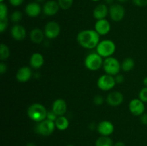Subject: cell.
Masks as SVG:
<instances>
[{
  "label": "cell",
  "mask_w": 147,
  "mask_h": 146,
  "mask_svg": "<svg viewBox=\"0 0 147 146\" xmlns=\"http://www.w3.org/2000/svg\"><path fill=\"white\" fill-rule=\"evenodd\" d=\"M77 42L80 46L86 49H93L100 42V35L96 30L86 29L80 31L77 35Z\"/></svg>",
  "instance_id": "obj_1"
},
{
  "label": "cell",
  "mask_w": 147,
  "mask_h": 146,
  "mask_svg": "<svg viewBox=\"0 0 147 146\" xmlns=\"http://www.w3.org/2000/svg\"><path fill=\"white\" fill-rule=\"evenodd\" d=\"M47 110L45 107L40 103H34L31 104L27 110V114L29 118L36 123H40L47 119Z\"/></svg>",
  "instance_id": "obj_2"
},
{
  "label": "cell",
  "mask_w": 147,
  "mask_h": 146,
  "mask_svg": "<svg viewBox=\"0 0 147 146\" xmlns=\"http://www.w3.org/2000/svg\"><path fill=\"white\" fill-rule=\"evenodd\" d=\"M116 44L113 41L104 40L100 42L96 47V52L103 58L111 57L116 52Z\"/></svg>",
  "instance_id": "obj_3"
},
{
  "label": "cell",
  "mask_w": 147,
  "mask_h": 146,
  "mask_svg": "<svg viewBox=\"0 0 147 146\" xmlns=\"http://www.w3.org/2000/svg\"><path fill=\"white\" fill-rule=\"evenodd\" d=\"M103 57L97 52L90 53L85 59V67L90 71H96L100 67H103Z\"/></svg>",
  "instance_id": "obj_4"
},
{
  "label": "cell",
  "mask_w": 147,
  "mask_h": 146,
  "mask_svg": "<svg viewBox=\"0 0 147 146\" xmlns=\"http://www.w3.org/2000/svg\"><path fill=\"white\" fill-rule=\"evenodd\" d=\"M103 68L106 74H110L111 76H116L120 72L121 64L116 58L113 57H109L105 59L103 61Z\"/></svg>",
  "instance_id": "obj_5"
},
{
  "label": "cell",
  "mask_w": 147,
  "mask_h": 146,
  "mask_svg": "<svg viewBox=\"0 0 147 146\" xmlns=\"http://www.w3.org/2000/svg\"><path fill=\"white\" fill-rule=\"evenodd\" d=\"M55 128V122L45 119L40 123H37L35 127V132L40 135L49 136L53 134Z\"/></svg>",
  "instance_id": "obj_6"
},
{
  "label": "cell",
  "mask_w": 147,
  "mask_h": 146,
  "mask_svg": "<svg viewBox=\"0 0 147 146\" xmlns=\"http://www.w3.org/2000/svg\"><path fill=\"white\" fill-rule=\"evenodd\" d=\"M116 84V80L113 76L105 74L100 76L97 81V86L103 91H109L112 90Z\"/></svg>",
  "instance_id": "obj_7"
},
{
  "label": "cell",
  "mask_w": 147,
  "mask_h": 146,
  "mask_svg": "<svg viewBox=\"0 0 147 146\" xmlns=\"http://www.w3.org/2000/svg\"><path fill=\"white\" fill-rule=\"evenodd\" d=\"M126 10L120 4H113L109 7V16L111 20L116 22L121 21L125 17Z\"/></svg>",
  "instance_id": "obj_8"
},
{
  "label": "cell",
  "mask_w": 147,
  "mask_h": 146,
  "mask_svg": "<svg viewBox=\"0 0 147 146\" xmlns=\"http://www.w3.org/2000/svg\"><path fill=\"white\" fill-rule=\"evenodd\" d=\"M44 33L47 38L55 39L60 33V24L54 21H49L45 26Z\"/></svg>",
  "instance_id": "obj_9"
},
{
  "label": "cell",
  "mask_w": 147,
  "mask_h": 146,
  "mask_svg": "<svg viewBox=\"0 0 147 146\" xmlns=\"http://www.w3.org/2000/svg\"><path fill=\"white\" fill-rule=\"evenodd\" d=\"M131 113L135 116H141L145 112V104L140 99H134L131 100L129 104Z\"/></svg>",
  "instance_id": "obj_10"
},
{
  "label": "cell",
  "mask_w": 147,
  "mask_h": 146,
  "mask_svg": "<svg viewBox=\"0 0 147 146\" xmlns=\"http://www.w3.org/2000/svg\"><path fill=\"white\" fill-rule=\"evenodd\" d=\"M60 6H59L57 1L55 0H49L46 1L42 7V11L45 15L51 17L54 16L57 14L60 9Z\"/></svg>",
  "instance_id": "obj_11"
},
{
  "label": "cell",
  "mask_w": 147,
  "mask_h": 146,
  "mask_svg": "<svg viewBox=\"0 0 147 146\" xmlns=\"http://www.w3.org/2000/svg\"><path fill=\"white\" fill-rule=\"evenodd\" d=\"M97 131L101 136H109L114 131V125L109 120H103L98 125Z\"/></svg>",
  "instance_id": "obj_12"
},
{
  "label": "cell",
  "mask_w": 147,
  "mask_h": 146,
  "mask_svg": "<svg viewBox=\"0 0 147 146\" xmlns=\"http://www.w3.org/2000/svg\"><path fill=\"white\" fill-rule=\"evenodd\" d=\"M24 11L28 17L35 18L41 14L42 8L40 6V3L37 2V1H32V2L28 3L26 5Z\"/></svg>",
  "instance_id": "obj_13"
},
{
  "label": "cell",
  "mask_w": 147,
  "mask_h": 146,
  "mask_svg": "<svg viewBox=\"0 0 147 146\" xmlns=\"http://www.w3.org/2000/svg\"><path fill=\"white\" fill-rule=\"evenodd\" d=\"M106 101L107 104L111 107H117V106H119L123 103V95L120 92H112L108 94Z\"/></svg>",
  "instance_id": "obj_14"
},
{
  "label": "cell",
  "mask_w": 147,
  "mask_h": 146,
  "mask_svg": "<svg viewBox=\"0 0 147 146\" xmlns=\"http://www.w3.org/2000/svg\"><path fill=\"white\" fill-rule=\"evenodd\" d=\"M95 30L100 36H105L111 31V24L106 19L97 20L95 24Z\"/></svg>",
  "instance_id": "obj_15"
},
{
  "label": "cell",
  "mask_w": 147,
  "mask_h": 146,
  "mask_svg": "<svg viewBox=\"0 0 147 146\" xmlns=\"http://www.w3.org/2000/svg\"><path fill=\"white\" fill-rule=\"evenodd\" d=\"M32 72L31 69L27 66L22 67L16 73V79L20 82H26L31 79Z\"/></svg>",
  "instance_id": "obj_16"
},
{
  "label": "cell",
  "mask_w": 147,
  "mask_h": 146,
  "mask_svg": "<svg viewBox=\"0 0 147 146\" xmlns=\"http://www.w3.org/2000/svg\"><path fill=\"white\" fill-rule=\"evenodd\" d=\"M52 110L57 116H63L67 112V104L63 99H57L55 100L52 105Z\"/></svg>",
  "instance_id": "obj_17"
},
{
  "label": "cell",
  "mask_w": 147,
  "mask_h": 146,
  "mask_svg": "<svg viewBox=\"0 0 147 146\" xmlns=\"http://www.w3.org/2000/svg\"><path fill=\"white\" fill-rule=\"evenodd\" d=\"M109 14V9L106 4H99L95 7L93 10V17L96 20L106 19Z\"/></svg>",
  "instance_id": "obj_18"
},
{
  "label": "cell",
  "mask_w": 147,
  "mask_h": 146,
  "mask_svg": "<svg viewBox=\"0 0 147 146\" xmlns=\"http://www.w3.org/2000/svg\"><path fill=\"white\" fill-rule=\"evenodd\" d=\"M11 35L17 41H22L25 39L27 32L23 26L20 24H15L11 29Z\"/></svg>",
  "instance_id": "obj_19"
},
{
  "label": "cell",
  "mask_w": 147,
  "mask_h": 146,
  "mask_svg": "<svg viewBox=\"0 0 147 146\" xmlns=\"http://www.w3.org/2000/svg\"><path fill=\"white\" fill-rule=\"evenodd\" d=\"M44 61V57H43L42 54L38 52L34 53L30 57V66L34 70H38L42 67Z\"/></svg>",
  "instance_id": "obj_20"
},
{
  "label": "cell",
  "mask_w": 147,
  "mask_h": 146,
  "mask_svg": "<svg viewBox=\"0 0 147 146\" xmlns=\"http://www.w3.org/2000/svg\"><path fill=\"white\" fill-rule=\"evenodd\" d=\"M30 37V40L32 42L35 43V44H40L44 40L45 35L44 31L41 30L40 29L35 28L32 30Z\"/></svg>",
  "instance_id": "obj_21"
},
{
  "label": "cell",
  "mask_w": 147,
  "mask_h": 146,
  "mask_svg": "<svg viewBox=\"0 0 147 146\" xmlns=\"http://www.w3.org/2000/svg\"><path fill=\"white\" fill-rule=\"evenodd\" d=\"M55 127L57 130H60V131H63L68 128L69 125V120L65 116H58L56 120L55 121Z\"/></svg>",
  "instance_id": "obj_22"
},
{
  "label": "cell",
  "mask_w": 147,
  "mask_h": 146,
  "mask_svg": "<svg viewBox=\"0 0 147 146\" xmlns=\"http://www.w3.org/2000/svg\"><path fill=\"white\" fill-rule=\"evenodd\" d=\"M113 140L109 136H100L96 140V146H113Z\"/></svg>",
  "instance_id": "obj_23"
},
{
  "label": "cell",
  "mask_w": 147,
  "mask_h": 146,
  "mask_svg": "<svg viewBox=\"0 0 147 146\" xmlns=\"http://www.w3.org/2000/svg\"><path fill=\"white\" fill-rule=\"evenodd\" d=\"M135 66L134 60L132 58H126L121 63V70L124 72H129L134 69Z\"/></svg>",
  "instance_id": "obj_24"
},
{
  "label": "cell",
  "mask_w": 147,
  "mask_h": 146,
  "mask_svg": "<svg viewBox=\"0 0 147 146\" xmlns=\"http://www.w3.org/2000/svg\"><path fill=\"white\" fill-rule=\"evenodd\" d=\"M10 50L8 46L5 44H1L0 46V59L1 60H5L9 57Z\"/></svg>",
  "instance_id": "obj_25"
},
{
  "label": "cell",
  "mask_w": 147,
  "mask_h": 146,
  "mask_svg": "<svg viewBox=\"0 0 147 146\" xmlns=\"http://www.w3.org/2000/svg\"><path fill=\"white\" fill-rule=\"evenodd\" d=\"M60 8L63 10H67L73 6V0H57Z\"/></svg>",
  "instance_id": "obj_26"
},
{
  "label": "cell",
  "mask_w": 147,
  "mask_h": 146,
  "mask_svg": "<svg viewBox=\"0 0 147 146\" xmlns=\"http://www.w3.org/2000/svg\"><path fill=\"white\" fill-rule=\"evenodd\" d=\"M8 7L4 3H0V19H7Z\"/></svg>",
  "instance_id": "obj_27"
},
{
  "label": "cell",
  "mask_w": 147,
  "mask_h": 146,
  "mask_svg": "<svg viewBox=\"0 0 147 146\" xmlns=\"http://www.w3.org/2000/svg\"><path fill=\"white\" fill-rule=\"evenodd\" d=\"M10 18H11V20L14 23H18L22 19V14L21 11L17 10V11H13Z\"/></svg>",
  "instance_id": "obj_28"
},
{
  "label": "cell",
  "mask_w": 147,
  "mask_h": 146,
  "mask_svg": "<svg viewBox=\"0 0 147 146\" xmlns=\"http://www.w3.org/2000/svg\"><path fill=\"white\" fill-rule=\"evenodd\" d=\"M139 97L144 103L147 102V87H144L140 90L139 94Z\"/></svg>",
  "instance_id": "obj_29"
},
{
  "label": "cell",
  "mask_w": 147,
  "mask_h": 146,
  "mask_svg": "<svg viewBox=\"0 0 147 146\" xmlns=\"http://www.w3.org/2000/svg\"><path fill=\"white\" fill-rule=\"evenodd\" d=\"M103 102H104V98L100 94L96 95L93 98V103L96 105H101L103 104Z\"/></svg>",
  "instance_id": "obj_30"
},
{
  "label": "cell",
  "mask_w": 147,
  "mask_h": 146,
  "mask_svg": "<svg viewBox=\"0 0 147 146\" xmlns=\"http://www.w3.org/2000/svg\"><path fill=\"white\" fill-rule=\"evenodd\" d=\"M7 27H8V19H0V31L1 33H3L7 29Z\"/></svg>",
  "instance_id": "obj_31"
},
{
  "label": "cell",
  "mask_w": 147,
  "mask_h": 146,
  "mask_svg": "<svg viewBox=\"0 0 147 146\" xmlns=\"http://www.w3.org/2000/svg\"><path fill=\"white\" fill-rule=\"evenodd\" d=\"M57 117H58V116H57V115H56L55 113L53 111V110H52V111L47 112V119H48V120L55 122L56 120V119L57 118Z\"/></svg>",
  "instance_id": "obj_32"
},
{
  "label": "cell",
  "mask_w": 147,
  "mask_h": 146,
  "mask_svg": "<svg viewBox=\"0 0 147 146\" xmlns=\"http://www.w3.org/2000/svg\"><path fill=\"white\" fill-rule=\"evenodd\" d=\"M133 2L139 7H144L147 5V0H133Z\"/></svg>",
  "instance_id": "obj_33"
},
{
  "label": "cell",
  "mask_w": 147,
  "mask_h": 146,
  "mask_svg": "<svg viewBox=\"0 0 147 146\" xmlns=\"http://www.w3.org/2000/svg\"><path fill=\"white\" fill-rule=\"evenodd\" d=\"M24 1V0H9V4L14 7H20V5H22L23 4Z\"/></svg>",
  "instance_id": "obj_34"
},
{
  "label": "cell",
  "mask_w": 147,
  "mask_h": 146,
  "mask_svg": "<svg viewBox=\"0 0 147 146\" xmlns=\"http://www.w3.org/2000/svg\"><path fill=\"white\" fill-rule=\"evenodd\" d=\"M115 80H116V84H121L124 81V77H123V74H118L117 75L115 76Z\"/></svg>",
  "instance_id": "obj_35"
},
{
  "label": "cell",
  "mask_w": 147,
  "mask_h": 146,
  "mask_svg": "<svg viewBox=\"0 0 147 146\" xmlns=\"http://www.w3.org/2000/svg\"><path fill=\"white\" fill-rule=\"evenodd\" d=\"M7 64H4V62L0 63V72H1V74H4V73L7 72Z\"/></svg>",
  "instance_id": "obj_36"
},
{
  "label": "cell",
  "mask_w": 147,
  "mask_h": 146,
  "mask_svg": "<svg viewBox=\"0 0 147 146\" xmlns=\"http://www.w3.org/2000/svg\"><path fill=\"white\" fill-rule=\"evenodd\" d=\"M140 120L142 124L147 125V113H144L142 115H141Z\"/></svg>",
  "instance_id": "obj_37"
},
{
  "label": "cell",
  "mask_w": 147,
  "mask_h": 146,
  "mask_svg": "<svg viewBox=\"0 0 147 146\" xmlns=\"http://www.w3.org/2000/svg\"><path fill=\"white\" fill-rule=\"evenodd\" d=\"M113 146H126V145H125V143L123 142L118 141L116 143H114Z\"/></svg>",
  "instance_id": "obj_38"
},
{
  "label": "cell",
  "mask_w": 147,
  "mask_h": 146,
  "mask_svg": "<svg viewBox=\"0 0 147 146\" xmlns=\"http://www.w3.org/2000/svg\"><path fill=\"white\" fill-rule=\"evenodd\" d=\"M113 1L114 0H105V2H106V4L112 5V4H113Z\"/></svg>",
  "instance_id": "obj_39"
},
{
  "label": "cell",
  "mask_w": 147,
  "mask_h": 146,
  "mask_svg": "<svg viewBox=\"0 0 147 146\" xmlns=\"http://www.w3.org/2000/svg\"><path fill=\"white\" fill-rule=\"evenodd\" d=\"M143 83H144V85H145V87H147V77H144V78Z\"/></svg>",
  "instance_id": "obj_40"
},
{
  "label": "cell",
  "mask_w": 147,
  "mask_h": 146,
  "mask_svg": "<svg viewBox=\"0 0 147 146\" xmlns=\"http://www.w3.org/2000/svg\"><path fill=\"white\" fill-rule=\"evenodd\" d=\"M26 146H36V145L34 143H28L26 145Z\"/></svg>",
  "instance_id": "obj_41"
},
{
  "label": "cell",
  "mask_w": 147,
  "mask_h": 146,
  "mask_svg": "<svg viewBox=\"0 0 147 146\" xmlns=\"http://www.w3.org/2000/svg\"><path fill=\"white\" fill-rule=\"evenodd\" d=\"M119 3H125L128 1V0H117Z\"/></svg>",
  "instance_id": "obj_42"
},
{
  "label": "cell",
  "mask_w": 147,
  "mask_h": 146,
  "mask_svg": "<svg viewBox=\"0 0 147 146\" xmlns=\"http://www.w3.org/2000/svg\"><path fill=\"white\" fill-rule=\"evenodd\" d=\"M45 0H35V1H37V2L38 3H41V2H43V1H45Z\"/></svg>",
  "instance_id": "obj_43"
},
{
  "label": "cell",
  "mask_w": 147,
  "mask_h": 146,
  "mask_svg": "<svg viewBox=\"0 0 147 146\" xmlns=\"http://www.w3.org/2000/svg\"><path fill=\"white\" fill-rule=\"evenodd\" d=\"M4 0H0V3H4Z\"/></svg>",
  "instance_id": "obj_44"
},
{
  "label": "cell",
  "mask_w": 147,
  "mask_h": 146,
  "mask_svg": "<svg viewBox=\"0 0 147 146\" xmlns=\"http://www.w3.org/2000/svg\"><path fill=\"white\" fill-rule=\"evenodd\" d=\"M91 1H100V0H91Z\"/></svg>",
  "instance_id": "obj_45"
},
{
  "label": "cell",
  "mask_w": 147,
  "mask_h": 146,
  "mask_svg": "<svg viewBox=\"0 0 147 146\" xmlns=\"http://www.w3.org/2000/svg\"><path fill=\"white\" fill-rule=\"evenodd\" d=\"M67 146H75V145H68Z\"/></svg>",
  "instance_id": "obj_46"
}]
</instances>
